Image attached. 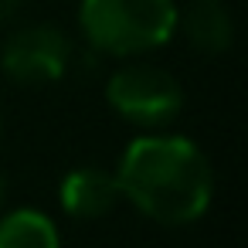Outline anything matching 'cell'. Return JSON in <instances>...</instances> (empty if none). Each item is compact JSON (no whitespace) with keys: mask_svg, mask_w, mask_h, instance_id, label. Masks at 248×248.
Listing matches in <instances>:
<instances>
[{"mask_svg":"<svg viewBox=\"0 0 248 248\" xmlns=\"http://www.w3.org/2000/svg\"><path fill=\"white\" fill-rule=\"evenodd\" d=\"M116 180L123 201L167 228L204 217L214 197V170L204 150L194 140L170 133L136 136L119 156Z\"/></svg>","mask_w":248,"mask_h":248,"instance_id":"cell-1","label":"cell"},{"mask_svg":"<svg viewBox=\"0 0 248 248\" xmlns=\"http://www.w3.org/2000/svg\"><path fill=\"white\" fill-rule=\"evenodd\" d=\"M78 28L85 41L112 58H140L177 34L173 0H82Z\"/></svg>","mask_w":248,"mask_h":248,"instance_id":"cell-2","label":"cell"},{"mask_svg":"<svg viewBox=\"0 0 248 248\" xmlns=\"http://www.w3.org/2000/svg\"><path fill=\"white\" fill-rule=\"evenodd\" d=\"M106 102L140 129H163L180 116L184 89L167 68L133 62L109 75Z\"/></svg>","mask_w":248,"mask_h":248,"instance_id":"cell-3","label":"cell"},{"mask_svg":"<svg viewBox=\"0 0 248 248\" xmlns=\"http://www.w3.org/2000/svg\"><path fill=\"white\" fill-rule=\"evenodd\" d=\"M68 62H72V45L65 31L51 24H31L14 31L0 51V68L7 72V78L21 85L58 82L68 72Z\"/></svg>","mask_w":248,"mask_h":248,"instance_id":"cell-4","label":"cell"},{"mask_svg":"<svg viewBox=\"0 0 248 248\" xmlns=\"http://www.w3.org/2000/svg\"><path fill=\"white\" fill-rule=\"evenodd\" d=\"M58 201L62 211L75 221H99L116 211L123 201L116 170L109 173L106 167H75L62 177L58 184Z\"/></svg>","mask_w":248,"mask_h":248,"instance_id":"cell-5","label":"cell"},{"mask_svg":"<svg viewBox=\"0 0 248 248\" xmlns=\"http://www.w3.org/2000/svg\"><path fill=\"white\" fill-rule=\"evenodd\" d=\"M177 34L204 55H221L234 41V21L221 0H190L184 11L177 7Z\"/></svg>","mask_w":248,"mask_h":248,"instance_id":"cell-6","label":"cell"},{"mask_svg":"<svg viewBox=\"0 0 248 248\" xmlns=\"http://www.w3.org/2000/svg\"><path fill=\"white\" fill-rule=\"evenodd\" d=\"M0 248H62V234L45 211L17 207L0 217Z\"/></svg>","mask_w":248,"mask_h":248,"instance_id":"cell-7","label":"cell"},{"mask_svg":"<svg viewBox=\"0 0 248 248\" xmlns=\"http://www.w3.org/2000/svg\"><path fill=\"white\" fill-rule=\"evenodd\" d=\"M4 197H7V177L0 173V204H4Z\"/></svg>","mask_w":248,"mask_h":248,"instance_id":"cell-8","label":"cell"},{"mask_svg":"<svg viewBox=\"0 0 248 248\" xmlns=\"http://www.w3.org/2000/svg\"><path fill=\"white\" fill-rule=\"evenodd\" d=\"M0 129H4V119H0Z\"/></svg>","mask_w":248,"mask_h":248,"instance_id":"cell-9","label":"cell"}]
</instances>
